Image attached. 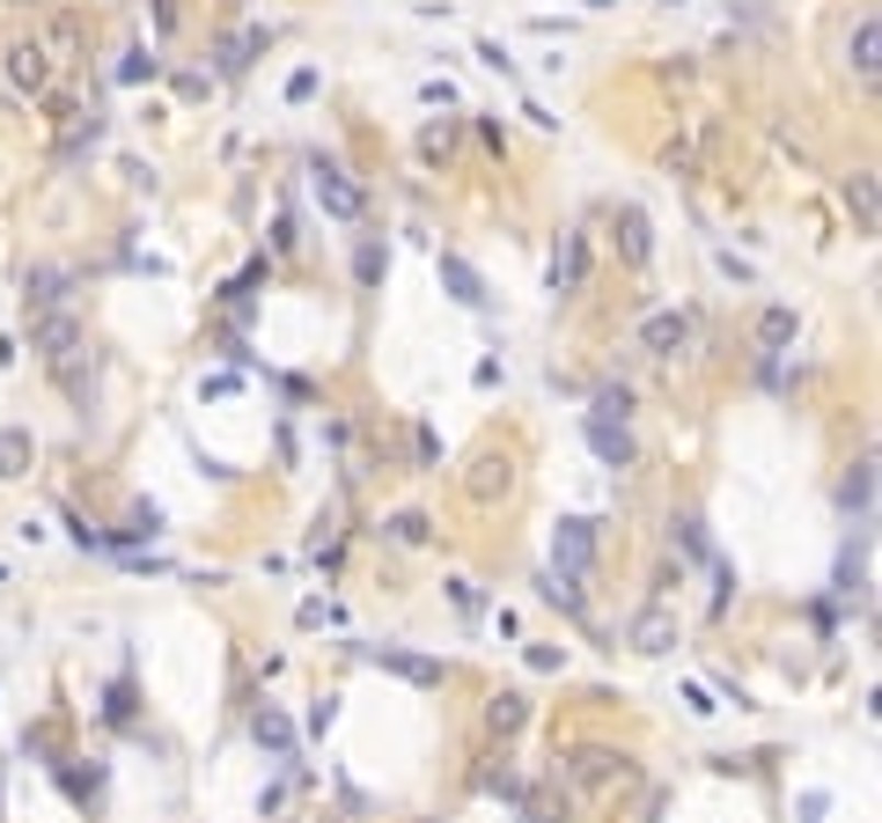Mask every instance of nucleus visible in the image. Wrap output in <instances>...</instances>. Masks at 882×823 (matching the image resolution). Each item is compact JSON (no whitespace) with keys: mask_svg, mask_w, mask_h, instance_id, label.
Listing matches in <instances>:
<instances>
[{"mask_svg":"<svg viewBox=\"0 0 882 823\" xmlns=\"http://www.w3.org/2000/svg\"><path fill=\"white\" fill-rule=\"evenodd\" d=\"M37 52H45V59H74V52H81V15H52Z\"/></svg>","mask_w":882,"mask_h":823,"instance_id":"23","label":"nucleus"},{"mask_svg":"<svg viewBox=\"0 0 882 823\" xmlns=\"http://www.w3.org/2000/svg\"><path fill=\"white\" fill-rule=\"evenodd\" d=\"M353 280H361V288H375V280H383V243H375V236L353 250Z\"/></svg>","mask_w":882,"mask_h":823,"instance_id":"32","label":"nucleus"},{"mask_svg":"<svg viewBox=\"0 0 882 823\" xmlns=\"http://www.w3.org/2000/svg\"><path fill=\"white\" fill-rule=\"evenodd\" d=\"M530 669H544V677H552V669H566V647H544V640H530Z\"/></svg>","mask_w":882,"mask_h":823,"instance_id":"35","label":"nucleus"},{"mask_svg":"<svg viewBox=\"0 0 882 823\" xmlns=\"http://www.w3.org/2000/svg\"><path fill=\"white\" fill-rule=\"evenodd\" d=\"M625 647L633 654H677V618H669L662 604H647L633 625H625Z\"/></svg>","mask_w":882,"mask_h":823,"instance_id":"10","label":"nucleus"},{"mask_svg":"<svg viewBox=\"0 0 882 823\" xmlns=\"http://www.w3.org/2000/svg\"><path fill=\"white\" fill-rule=\"evenodd\" d=\"M434 272H441V288H449V302H464V309H486V302H493L486 280H478V266H471V258H456V250H441Z\"/></svg>","mask_w":882,"mask_h":823,"instance_id":"12","label":"nucleus"},{"mask_svg":"<svg viewBox=\"0 0 882 823\" xmlns=\"http://www.w3.org/2000/svg\"><path fill=\"white\" fill-rule=\"evenodd\" d=\"M449 604L464 610V618H478V588H471V582H449Z\"/></svg>","mask_w":882,"mask_h":823,"instance_id":"37","label":"nucleus"},{"mask_svg":"<svg viewBox=\"0 0 882 823\" xmlns=\"http://www.w3.org/2000/svg\"><path fill=\"white\" fill-rule=\"evenodd\" d=\"M383 537H391V544H405V552H412V544H427V515H419V508L391 515V522H383Z\"/></svg>","mask_w":882,"mask_h":823,"instance_id":"27","label":"nucleus"},{"mask_svg":"<svg viewBox=\"0 0 882 823\" xmlns=\"http://www.w3.org/2000/svg\"><path fill=\"white\" fill-rule=\"evenodd\" d=\"M471 500H493V493H508V456H478L471 463V478H464Z\"/></svg>","mask_w":882,"mask_h":823,"instance_id":"24","label":"nucleus"},{"mask_svg":"<svg viewBox=\"0 0 882 823\" xmlns=\"http://www.w3.org/2000/svg\"><path fill=\"white\" fill-rule=\"evenodd\" d=\"M0 59H8V89H15V97H45V89H52V59L37 52V37L8 45Z\"/></svg>","mask_w":882,"mask_h":823,"instance_id":"8","label":"nucleus"},{"mask_svg":"<svg viewBox=\"0 0 882 823\" xmlns=\"http://www.w3.org/2000/svg\"><path fill=\"white\" fill-rule=\"evenodd\" d=\"M250 52H265V30H244V37H228V45H220V74H244V67H250Z\"/></svg>","mask_w":882,"mask_h":823,"instance_id":"26","label":"nucleus"},{"mask_svg":"<svg viewBox=\"0 0 882 823\" xmlns=\"http://www.w3.org/2000/svg\"><path fill=\"white\" fill-rule=\"evenodd\" d=\"M8 8H30V0H8Z\"/></svg>","mask_w":882,"mask_h":823,"instance_id":"39","label":"nucleus"},{"mask_svg":"<svg viewBox=\"0 0 882 823\" xmlns=\"http://www.w3.org/2000/svg\"><path fill=\"white\" fill-rule=\"evenodd\" d=\"M538 596H544V604H559L566 618H588V596H581V582H566V574H552V566L538 574Z\"/></svg>","mask_w":882,"mask_h":823,"instance_id":"22","label":"nucleus"},{"mask_svg":"<svg viewBox=\"0 0 882 823\" xmlns=\"http://www.w3.org/2000/svg\"><path fill=\"white\" fill-rule=\"evenodd\" d=\"M236 383H244V375H206V383H199V397H236Z\"/></svg>","mask_w":882,"mask_h":823,"instance_id":"38","label":"nucleus"},{"mask_svg":"<svg viewBox=\"0 0 882 823\" xmlns=\"http://www.w3.org/2000/svg\"><path fill=\"white\" fill-rule=\"evenodd\" d=\"M309 192H317V206H324L331 221H361V214H368V192L339 170V162H324V155L309 162Z\"/></svg>","mask_w":882,"mask_h":823,"instance_id":"3","label":"nucleus"},{"mask_svg":"<svg viewBox=\"0 0 882 823\" xmlns=\"http://www.w3.org/2000/svg\"><path fill=\"white\" fill-rule=\"evenodd\" d=\"M155 74H162V59H155V52H125L118 81H155Z\"/></svg>","mask_w":882,"mask_h":823,"instance_id":"34","label":"nucleus"},{"mask_svg":"<svg viewBox=\"0 0 882 823\" xmlns=\"http://www.w3.org/2000/svg\"><path fill=\"white\" fill-rule=\"evenodd\" d=\"M588 449L611 463V471H625V463H633V435H625V419H588Z\"/></svg>","mask_w":882,"mask_h":823,"instance_id":"16","label":"nucleus"},{"mask_svg":"<svg viewBox=\"0 0 882 823\" xmlns=\"http://www.w3.org/2000/svg\"><path fill=\"white\" fill-rule=\"evenodd\" d=\"M522 823H566V794H522Z\"/></svg>","mask_w":882,"mask_h":823,"instance_id":"30","label":"nucleus"},{"mask_svg":"<svg viewBox=\"0 0 882 823\" xmlns=\"http://www.w3.org/2000/svg\"><path fill=\"white\" fill-rule=\"evenodd\" d=\"M309 97H317V67H302V74L287 81V103H309Z\"/></svg>","mask_w":882,"mask_h":823,"instance_id":"36","label":"nucleus"},{"mask_svg":"<svg viewBox=\"0 0 882 823\" xmlns=\"http://www.w3.org/2000/svg\"><path fill=\"white\" fill-rule=\"evenodd\" d=\"M324 823H346V816H324Z\"/></svg>","mask_w":882,"mask_h":823,"instance_id":"40","label":"nucleus"},{"mask_svg":"<svg viewBox=\"0 0 882 823\" xmlns=\"http://www.w3.org/2000/svg\"><path fill=\"white\" fill-rule=\"evenodd\" d=\"M758 346L765 353H787V346H794V309H787V302H772V309L758 316Z\"/></svg>","mask_w":882,"mask_h":823,"instance_id":"25","label":"nucleus"},{"mask_svg":"<svg viewBox=\"0 0 882 823\" xmlns=\"http://www.w3.org/2000/svg\"><path fill=\"white\" fill-rule=\"evenodd\" d=\"M846 206H853V228H860V236H875V228H882V199H875V170H853V177H846Z\"/></svg>","mask_w":882,"mask_h":823,"instance_id":"15","label":"nucleus"},{"mask_svg":"<svg viewBox=\"0 0 882 823\" xmlns=\"http://www.w3.org/2000/svg\"><path fill=\"white\" fill-rule=\"evenodd\" d=\"M250 735H258V751H272V757H287V751H294L287 713H272V706H258V713H250Z\"/></svg>","mask_w":882,"mask_h":823,"instance_id":"20","label":"nucleus"},{"mask_svg":"<svg viewBox=\"0 0 882 823\" xmlns=\"http://www.w3.org/2000/svg\"><path fill=\"white\" fill-rule=\"evenodd\" d=\"M478 787H486V794H500V801H522V779L508 773V757H493L486 773H478Z\"/></svg>","mask_w":882,"mask_h":823,"instance_id":"29","label":"nucleus"},{"mask_svg":"<svg viewBox=\"0 0 882 823\" xmlns=\"http://www.w3.org/2000/svg\"><path fill=\"white\" fill-rule=\"evenodd\" d=\"M30 463H37V441L23 427H0V478H30Z\"/></svg>","mask_w":882,"mask_h":823,"instance_id":"19","label":"nucleus"},{"mask_svg":"<svg viewBox=\"0 0 882 823\" xmlns=\"http://www.w3.org/2000/svg\"><path fill=\"white\" fill-rule=\"evenodd\" d=\"M155 537H162V508H155V500H140V508L125 515V530H111L103 544H118V552H133V544H155Z\"/></svg>","mask_w":882,"mask_h":823,"instance_id":"18","label":"nucleus"},{"mask_svg":"<svg viewBox=\"0 0 882 823\" xmlns=\"http://www.w3.org/2000/svg\"><path fill=\"white\" fill-rule=\"evenodd\" d=\"M669 544H677L691 566H713V544H706V522H699V515H677V522H669Z\"/></svg>","mask_w":882,"mask_h":823,"instance_id":"21","label":"nucleus"},{"mask_svg":"<svg viewBox=\"0 0 882 823\" xmlns=\"http://www.w3.org/2000/svg\"><path fill=\"white\" fill-rule=\"evenodd\" d=\"M449 147H456V125L434 119L427 133H419V162H449Z\"/></svg>","mask_w":882,"mask_h":823,"instance_id":"28","label":"nucleus"},{"mask_svg":"<svg viewBox=\"0 0 882 823\" xmlns=\"http://www.w3.org/2000/svg\"><path fill=\"white\" fill-rule=\"evenodd\" d=\"M868 500H875V456H860L853 471L838 478V508H846V515H860V522H868Z\"/></svg>","mask_w":882,"mask_h":823,"instance_id":"17","label":"nucleus"},{"mask_svg":"<svg viewBox=\"0 0 882 823\" xmlns=\"http://www.w3.org/2000/svg\"><path fill=\"white\" fill-rule=\"evenodd\" d=\"M574 787H588V794H603V787H633V757L625 751H603V743H581V751H566V765H559Z\"/></svg>","mask_w":882,"mask_h":823,"instance_id":"1","label":"nucleus"},{"mask_svg":"<svg viewBox=\"0 0 882 823\" xmlns=\"http://www.w3.org/2000/svg\"><path fill=\"white\" fill-rule=\"evenodd\" d=\"M633 412V390H596V412L588 419H625Z\"/></svg>","mask_w":882,"mask_h":823,"instance_id":"33","label":"nucleus"},{"mask_svg":"<svg viewBox=\"0 0 882 823\" xmlns=\"http://www.w3.org/2000/svg\"><path fill=\"white\" fill-rule=\"evenodd\" d=\"M618 258H625L633 272L655 258V221L640 214V206H618Z\"/></svg>","mask_w":882,"mask_h":823,"instance_id":"13","label":"nucleus"},{"mask_svg":"<svg viewBox=\"0 0 882 823\" xmlns=\"http://www.w3.org/2000/svg\"><path fill=\"white\" fill-rule=\"evenodd\" d=\"M368 662H375V669H391V677H405V684H419V691H434L441 677H449V669H441L434 654H412V647H361Z\"/></svg>","mask_w":882,"mask_h":823,"instance_id":"9","label":"nucleus"},{"mask_svg":"<svg viewBox=\"0 0 882 823\" xmlns=\"http://www.w3.org/2000/svg\"><path fill=\"white\" fill-rule=\"evenodd\" d=\"M522 728H530V699H522V691H493L486 699V735L493 743H514Z\"/></svg>","mask_w":882,"mask_h":823,"instance_id":"14","label":"nucleus"},{"mask_svg":"<svg viewBox=\"0 0 882 823\" xmlns=\"http://www.w3.org/2000/svg\"><path fill=\"white\" fill-rule=\"evenodd\" d=\"M588 566H596V522L566 515L559 530H552V574H566V582H588Z\"/></svg>","mask_w":882,"mask_h":823,"instance_id":"4","label":"nucleus"},{"mask_svg":"<svg viewBox=\"0 0 882 823\" xmlns=\"http://www.w3.org/2000/svg\"><path fill=\"white\" fill-rule=\"evenodd\" d=\"M74 288H81V280H74V266H45V258H37V266L23 272V309H30V316L74 309Z\"/></svg>","mask_w":882,"mask_h":823,"instance_id":"5","label":"nucleus"},{"mask_svg":"<svg viewBox=\"0 0 882 823\" xmlns=\"http://www.w3.org/2000/svg\"><path fill=\"white\" fill-rule=\"evenodd\" d=\"M581 280H588V236H581V228H566L559 250H552V266H544V294L566 302V294H581Z\"/></svg>","mask_w":882,"mask_h":823,"instance_id":"6","label":"nucleus"},{"mask_svg":"<svg viewBox=\"0 0 882 823\" xmlns=\"http://www.w3.org/2000/svg\"><path fill=\"white\" fill-rule=\"evenodd\" d=\"M685 346H691V316H685V309L640 316V353H655V361H677Z\"/></svg>","mask_w":882,"mask_h":823,"instance_id":"7","label":"nucleus"},{"mask_svg":"<svg viewBox=\"0 0 882 823\" xmlns=\"http://www.w3.org/2000/svg\"><path fill=\"white\" fill-rule=\"evenodd\" d=\"M89 346V331H81V316L74 309H45V316H30V353L45 368H59L67 353H81Z\"/></svg>","mask_w":882,"mask_h":823,"instance_id":"2","label":"nucleus"},{"mask_svg":"<svg viewBox=\"0 0 882 823\" xmlns=\"http://www.w3.org/2000/svg\"><path fill=\"white\" fill-rule=\"evenodd\" d=\"M103 140V119H97V111H89V125H67V140H59V155H67V162H74V155H89V147H97Z\"/></svg>","mask_w":882,"mask_h":823,"instance_id":"31","label":"nucleus"},{"mask_svg":"<svg viewBox=\"0 0 882 823\" xmlns=\"http://www.w3.org/2000/svg\"><path fill=\"white\" fill-rule=\"evenodd\" d=\"M846 67H853L860 89H875V74H882V23L875 15H860L853 37H846Z\"/></svg>","mask_w":882,"mask_h":823,"instance_id":"11","label":"nucleus"}]
</instances>
